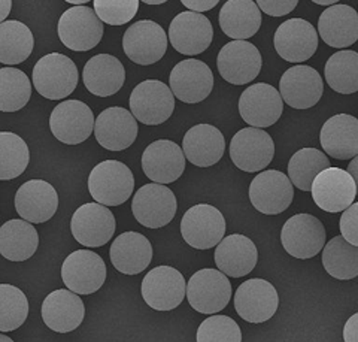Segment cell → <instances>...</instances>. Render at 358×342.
Returning a JSON list of instances; mask_svg holds the SVG:
<instances>
[{
  "label": "cell",
  "instance_id": "obj_1",
  "mask_svg": "<svg viewBox=\"0 0 358 342\" xmlns=\"http://www.w3.org/2000/svg\"><path fill=\"white\" fill-rule=\"evenodd\" d=\"M31 80L41 96L50 101H62L73 93L80 73L72 59L62 52H51L38 60Z\"/></svg>",
  "mask_w": 358,
  "mask_h": 342
},
{
  "label": "cell",
  "instance_id": "obj_2",
  "mask_svg": "<svg viewBox=\"0 0 358 342\" xmlns=\"http://www.w3.org/2000/svg\"><path fill=\"white\" fill-rule=\"evenodd\" d=\"M88 190L97 204L118 206L130 199L134 190V176L124 163L105 160L90 172Z\"/></svg>",
  "mask_w": 358,
  "mask_h": 342
},
{
  "label": "cell",
  "instance_id": "obj_3",
  "mask_svg": "<svg viewBox=\"0 0 358 342\" xmlns=\"http://www.w3.org/2000/svg\"><path fill=\"white\" fill-rule=\"evenodd\" d=\"M103 23L93 8L73 6L62 14L57 26L63 45L72 51H90L97 47L103 36Z\"/></svg>",
  "mask_w": 358,
  "mask_h": 342
},
{
  "label": "cell",
  "instance_id": "obj_4",
  "mask_svg": "<svg viewBox=\"0 0 358 342\" xmlns=\"http://www.w3.org/2000/svg\"><path fill=\"white\" fill-rule=\"evenodd\" d=\"M131 115L147 126H159L171 118L175 97L169 87L159 80H147L133 88L130 94Z\"/></svg>",
  "mask_w": 358,
  "mask_h": 342
},
{
  "label": "cell",
  "instance_id": "obj_5",
  "mask_svg": "<svg viewBox=\"0 0 358 342\" xmlns=\"http://www.w3.org/2000/svg\"><path fill=\"white\" fill-rule=\"evenodd\" d=\"M187 299L193 310L201 314L222 311L231 299V284L221 271L200 269L187 284Z\"/></svg>",
  "mask_w": 358,
  "mask_h": 342
},
{
  "label": "cell",
  "instance_id": "obj_6",
  "mask_svg": "<svg viewBox=\"0 0 358 342\" xmlns=\"http://www.w3.org/2000/svg\"><path fill=\"white\" fill-rule=\"evenodd\" d=\"M226 220L220 209L208 204L192 206L181 220L184 241L197 250L217 247L226 235Z\"/></svg>",
  "mask_w": 358,
  "mask_h": 342
},
{
  "label": "cell",
  "instance_id": "obj_7",
  "mask_svg": "<svg viewBox=\"0 0 358 342\" xmlns=\"http://www.w3.org/2000/svg\"><path fill=\"white\" fill-rule=\"evenodd\" d=\"M178 209L173 192L164 184H145L131 202V213L143 227L160 229L169 225Z\"/></svg>",
  "mask_w": 358,
  "mask_h": 342
},
{
  "label": "cell",
  "instance_id": "obj_8",
  "mask_svg": "<svg viewBox=\"0 0 358 342\" xmlns=\"http://www.w3.org/2000/svg\"><path fill=\"white\" fill-rule=\"evenodd\" d=\"M275 156L272 136L263 129L245 127L230 142V159L245 172H259L267 168Z\"/></svg>",
  "mask_w": 358,
  "mask_h": 342
},
{
  "label": "cell",
  "instance_id": "obj_9",
  "mask_svg": "<svg viewBox=\"0 0 358 342\" xmlns=\"http://www.w3.org/2000/svg\"><path fill=\"white\" fill-rule=\"evenodd\" d=\"M312 199L326 213H343L357 197V187L348 171L327 168L320 172L310 187Z\"/></svg>",
  "mask_w": 358,
  "mask_h": 342
},
{
  "label": "cell",
  "instance_id": "obj_10",
  "mask_svg": "<svg viewBox=\"0 0 358 342\" xmlns=\"http://www.w3.org/2000/svg\"><path fill=\"white\" fill-rule=\"evenodd\" d=\"M281 242L289 256L301 260L312 259L326 245V229L317 217L297 214L285 222Z\"/></svg>",
  "mask_w": 358,
  "mask_h": 342
},
{
  "label": "cell",
  "instance_id": "obj_11",
  "mask_svg": "<svg viewBox=\"0 0 358 342\" xmlns=\"http://www.w3.org/2000/svg\"><path fill=\"white\" fill-rule=\"evenodd\" d=\"M117 223L110 209L102 204H84L75 211L71 220L73 238L88 248L102 247L115 234Z\"/></svg>",
  "mask_w": 358,
  "mask_h": 342
},
{
  "label": "cell",
  "instance_id": "obj_12",
  "mask_svg": "<svg viewBox=\"0 0 358 342\" xmlns=\"http://www.w3.org/2000/svg\"><path fill=\"white\" fill-rule=\"evenodd\" d=\"M122 50L136 64L150 66L160 62L167 51V35L160 24L151 20L133 23L122 36Z\"/></svg>",
  "mask_w": 358,
  "mask_h": 342
},
{
  "label": "cell",
  "instance_id": "obj_13",
  "mask_svg": "<svg viewBox=\"0 0 358 342\" xmlns=\"http://www.w3.org/2000/svg\"><path fill=\"white\" fill-rule=\"evenodd\" d=\"M142 297L155 311H172L185 297L184 275L172 266H157L142 281Z\"/></svg>",
  "mask_w": 358,
  "mask_h": 342
},
{
  "label": "cell",
  "instance_id": "obj_14",
  "mask_svg": "<svg viewBox=\"0 0 358 342\" xmlns=\"http://www.w3.org/2000/svg\"><path fill=\"white\" fill-rule=\"evenodd\" d=\"M62 280L76 294L96 293L106 280V264L94 251H73L63 262Z\"/></svg>",
  "mask_w": 358,
  "mask_h": 342
},
{
  "label": "cell",
  "instance_id": "obj_15",
  "mask_svg": "<svg viewBox=\"0 0 358 342\" xmlns=\"http://www.w3.org/2000/svg\"><path fill=\"white\" fill-rule=\"evenodd\" d=\"M263 66L262 54L254 43L246 41H231L218 54L217 68L224 80L234 85L254 81Z\"/></svg>",
  "mask_w": 358,
  "mask_h": 342
},
{
  "label": "cell",
  "instance_id": "obj_16",
  "mask_svg": "<svg viewBox=\"0 0 358 342\" xmlns=\"http://www.w3.org/2000/svg\"><path fill=\"white\" fill-rule=\"evenodd\" d=\"M94 115L81 101H64L52 109L50 129L55 139L67 145H78L90 138L94 130Z\"/></svg>",
  "mask_w": 358,
  "mask_h": 342
},
{
  "label": "cell",
  "instance_id": "obj_17",
  "mask_svg": "<svg viewBox=\"0 0 358 342\" xmlns=\"http://www.w3.org/2000/svg\"><path fill=\"white\" fill-rule=\"evenodd\" d=\"M282 113L284 101L273 85L252 84L241 94L239 114L251 127H271L281 118Z\"/></svg>",
  "mask_w": 358,
  "mask_h": 342
},
{
  "label": "cell",
  "instance_id": "obj_18",
  "mask_svg": "<svg viewBox=\"0 0 358 342\" xmlns=\"http://www.w3.org/2000/svg\"><path fill=\"white\" fill-rule=\"evenodd\" d=\"M293 199V184L285 173L275 169L259 173L250 185V201L252 206L266 215L284 213Z\"/></svg>",
  "mask_w": 358,
  "mask_h": 342
},
{
  "label": "cell",
  "instance_id": "obj_19",
  "mask_svg": "<svg viewBox=\"0 0 358 342\" xmlns=\"http://www.w3.org/2000/svg\"><path fill=\"white\" fill-rule=\"evenodd\" d=\"M279 296L275 287L262 278H252L238 287L234 293L236 313L248 323H264L278 311Z\"/></svg>",
  "mask_w": 358,
  "mask_h": 342
},
{
  "label": "cell",
  "instance_id": "obj_20",
  "mask_svg": "<svg viewBox=\"0 0 358 342\" xmlns=\"http://www.w3.org/2000/svg\"><path fill=\"white\" fill-rule=\"evenodd\" d=\"M171 90L184 104H200L214 88V73L209 66L196 59L179 62L171 72Z\"/></svg>",
  "mask_w": 358,
  "mask_h": 342
},
{
  "label": "cell",
  "instance_id": "obj_21",
  "mask_svg": "<svg viewBox=\"0 0 358 342\" xmlns=\"http://www.w3.org/2000/svg\"><path fill=\"white\" fill-rule=\"evenodd\" d=\"M214 39V27L209 18L194 10L178 14L169 26L172 47L184 56H197L209 48Z\"/></svg>",
  "mask_w": 358,
  "mask_h": 342
},
{
  "label": "cell",
  "instance_id": "obj_22",
  "mask_svg": "<svg viewBox=\"0 0 358 342\" xmlns=\"http://www.w3.org/2000/svg\"><path fill=\"white\" fill-rule=\"evenodd\" d=\"M273 43L281 59L289 63H301L317 52L318 33L309 21L291 18L278 27Z\"/></svg>",
  "mask_w": 358,
  "mask_h": 342
},
{
  "label": "cell",
  "instance_id": "obj_23",
  "mask_svg": "<svg viewBox=\"0 0 358 342\" xmlns=\"http://www.w3.org/2000/svg\"><path fill=\"white\" fill-rule=\"evenodd\" d=\"M142 169L157 184L175 183L185 171L184 151L173 141H155L142 154Z\"/></svg>",
  "mask_w": 358,
  "mask_h": 342
},
{
  "label": "cell",
  "instance_id": "obj_24",
  "mask_svg": "<svg viewBox=\"0 0 358 342\" xmlns=\"http://www.w3.org/2000/svg\"><path fill=\"white\" fill-rule=\"evenodd\" d=\"M324 92L320 73L310 66L299 64L284 72L279 81V94L282 101L294 109L315 106Z\"/></svg>",
  "mask_w": 358,
  "mask_h": 342
},
{
  "label": "cell",
  "instance_id": "obj_25",
  "mask_svg": "<svg viewBox=\"0 0 358 342\" xmlns=\"http://www.w3.org/2000/svg\"><path fill=\"white\" fill-rule=\"evenodd\" d=\"M94 136L103 148L122 151L138 138V121L127 109L112 106L99 114L94 121Z\"/></svg>",
  "mask_w": 358,
  "mask_h": 342
},
{
  "label": "cell",
  "instance_id": "obj_26",
  "mask_svg": "<svg viewBox=\"0 0 358 342\" xmlns=\"http://www.w3.org/2000/svg\"><path fill=\"white\" fill-rule=\"evenodd\" d=\"M59 194L43 180H30L22 184L15 194L18 215L31 225L48 222L57 213Z\"/></svg>",
  "mask_w": 358,
  "mask_h": 342
},
{
  "label": "cell",
  "instance_id": "obj_27",
  "mask_svg": "<svg viewBox=\"0 0 358 342\" xmlns=\"http://www.w3.org/2000/svg\"><path fill=\"white\" fill-rule=\"evenodd\" d=\"M42 320L57 334H69L84 322L85 306L80 296L71 290H54L43 299Z\"/></svg>",
  "mask_w": 358,
  "mask_h": 342
},
{
  "label": "cell",
  "instance_id": "obj_28",
  "mask_svg": "<svg viewBox=\"0 0 358 342\" xmlns=\"http://www.w3.org/2000/svg\"><path fill=\"white\" fill-rule=\"evenodd\" d=\"M185 159L197 168L217 164L226 151V139L221 131L210 124H197L189 129L182 139Z\"/></svg>",
  "mask_w": 358,
  "mask_h": 342
},
{
  "label": "cell",
  "instance_id": "obj_29",
  "mask_svg": "<svg viewBox=\"0 0 358 342\" xmlns=\"http://www.w3.org/2000/svg\"><path fill=\"white\" fill-rule=\"evenodd\" d=\"M259 260V251L254 242L245 235L234 234L222 238L215 250V264L231 278L248 275Z\"/></svg>",
  "mask_w": 358,
  "mask_h": 342
},
{
  "label": "cell",
  "instance_id": "obj_30",
  "mask_svg": "<svg viewBox=\"0 0 358 342\" xmlns=\"http://www.w3.org/2000/svg\"><path fill=\"white\" fill-rule=\"evenodd\" d=\"M114 268L124 275H138L150 266L152 245L147 236L138 231H124L114 239L109 250Z\"/></svg>",
  "mask_w": 358,
  "mask_h": 342
},
{
  "label": "cell",
  "instance_id": "obj_31",
  "mask_svg": "<svg viewBox=\"0 0 358 342\" xmlns=\"http://www.w3.org/2000/svg\"><path fill=\"white\" fill-rule=\"evenodd\" d=\"M320 142L333 159H354L358 156V120L350 114L333 115L324 123Z\"/></svg>",
  "mask_w": 358,
  "mask_h": 342
},
{
  "label": "cell",
  "instance_id": "obj_32",
  "mask_svg": "<svg viewBox=\"0 0 358 342\" xmlns=\"http://www.w3.org/2000/svg\"><path fill=\"white\" fill-rule=\"evenodd\" d=\"M83 81L92 94L108 97L118 93L124 85L126 69L122 63L110 54H97L85 63Z\"/></svg>",
  "mask_w": 358,
  "mask_h": 342
},
{
  "label": "cell",
  "instance_id": "obj_33",
  "mask_svg": "<svg viewBox=\"0 0 358 342\" xmlns=\"http://www.w3.org/2000/svg\"><path fill=\"white\" fill-rule=\"evenodd\" d=\"M318 31L329 47H350L358 41V13L350 5H331L321 14Z\"/></svg>",
  "mask_w": 358,
  "mask_h": 342
},
{
  "label": "cell",
  "instance_id": "obj_34",
  "mask_svg": "<svg viewBox=\"0 0 358 342\" xmlns=\"http://www.w3.org/2000/svg\"><path fill=\"white\" fill-rule=\"evenodd\" d=\"M220 27L233 41H246L260 30L262 10L252 0H227L220 10Z\"/></svg>",
  "mask_w": 358,
  "mask_h": 342
},
{
  "label": "cell",
  "instance_id": "obj_35",
  "mask_svg": "<svg viewBox=\"0 0 358 342\" xmlns=\"http://www.w3.org/2000/svg\"><path fill=\"white\" fill-rule=\"evenodd\" d=\"M38 245V230L26 220H9L0 227V255L10 262L29 260Z\"/></svg>",
  "mask_w": 358,
  "mask_h": 342
},
{
  "label": "cell",
  "instance_id": "obj_36",
  "mask_svg": "<svg viewBox=\"0 0 358 342\" xmlns=\"http://www.w3.org/2000/svg\"><path fill=\"white\" fill-rule=\"evenodd\" d=\"M33 47L35 38L24 23L17 20L0 23V63L20 64L30 57Z\"/></svg>",
  "mask_w": 358,
  "mask_h": 342
},
{
  "label": "cell",
  "instance_id": "obj_37",
  "mask_svg": "<svg viewBox=\"0 0 358 342\" xmlns=\"http://www.w3.org/2000/svg\"><path fill=\"white\" fill-rule=\"evenodd\" d=\"M322 264L336 280H352L358 277V247L350 244L343 236H334L322 248Z\"/></svg>",
  "mask_w": 358,
  "mask_h": 342
},
{
  "label": "cell",
  "instance_id": "obj_38",
  "mask_svg": "<svg viewBox=\"0 0 358 342\" xmlns=\"http://www.w3.org/2000/svg\"><path fill=\"white\" fill-rule=\"evenodd\" d=\"M327 84L336 93L352 94L358 92V52L343 50L333 54L324 68Z\"/></svg>",
  "mask_w": 358,
  "mask_h": 342
},
{
  "label": "cell",
  "instance_id": "obj_39",
  "mask_svg": "<svg viewBox=\"0 0 358 342\" xmlns=\"http://www.w3.org/2000/svg\"><path fill=\"white\" fill-rule=\"evenodd\" d=\"M330 168V160L317 148L299 150L288 163V178L301 192H310L315 176Z\"/></svg>",
  "mask_w": 358,
  "mask_h": 342
},
{
  "label": "cell",
  "instance_id": "obj_40",
  "mask_svg": "<svg viewBox=\"0 0 358 342\" xmlns=\"http://www.w3.org/2000/svg\"><path fill=\"white\" fill-rule=\"evenodd\" d=\"M31 97V84L27 75L15 68H0V111L17 113Z\"/></svg>",
  "mask_w": 358,
  "mask_h": 342
},
{
  "label": "cell",
  "instance_id": "obj_41",
  "mask_svg": "<svg viewBox=\"0 0 358 342\" xmlns=\"http://www.w3.org/2000/svg\"><path fill=\"white\" fill-rule=\"evenodd\" d=\"M30 162L26 141L13 131H0V181L18 178Z\"/></svg>",
  "mask_w": 358,
  "mask_h": 342
},
{
  "label": "cell",
  "instance_id": "obj_42",
  "mask_svg": "<svg viewBox=\"0 0 358 342\" xmlns=\"http://www.w3.org/2000/svg\"><path fill=\"white\" fill-rule=\"evenodd\" d=\"M29 301L18 287L0 284V332H13L24 325Z\"/></svg>",
  "mask_w": 358,
  "mask_h": 342
},
{
  "label": "cell",
  "instance_id": "obj_43",
  "mask_svg": "<svg viewBox=\"0 0 358 342\" xmlns=\"http://www.w3.org/2000/svg\"><path fill=\"white\" fill-rule=\"evenodd\" d=\"M197 342H242L239 325L227 315H212L197 329Z\"/></svg>",
  "mask_w": 358,
  "mask_h": 342
},
{
  "label": "cell",
  "instance_id": "obj_44",
  "mask_svg": "<svg viewBox=\"0 0 358 342\" xmlns=\"http://www.w3.org/2000/svg\"><path fill=\"white\" fill-rule=\"evenodd\" d=\"M93 2L99 20L110 26L129 23L139 9V0H93Z\"/></svg>",
  "mask_w": 358,
  "mask_h": 342
},
{
  "label": "cell",
  "instance_id": "obj_45",
  "mask_svg": "<svg viewBox=\"0 0 358 342\" xmlns=\"http://www.w3.org/2000/svg\"><path fill=\"white\" fill-rule=\"evenodd\" d=\"M339 229L346 242L358 247V202L345 209L341 215Z\"/></svg>",
  "mask_w": 358,
  "mask_h": 342
},
{
  "label": "cell",
  "instance_id": "obj_46",
  "mask_svg": "<svg viewBox=\"0 0 358 342\" xmlns=\"http://www.w3.org/2000/svg\"><path fill=\"white\" fill-rule=\"evenodd\" d=\"M299 0H257V6L271 17H284L293 13Z\"/></svg>",
  "mask_w": 358,
  "mask_h": 342
},
{
  "label": "cell",
  "instance_id": "obj_47",
  "mask_svg": "<svg viewBox=\"0 0 358 342\" xmlns=\"http://www.w3.org/2000/svg\"><path fill=\"white\" fill-rule=\"evenodd\" d=\"M182 5L194 13H205V10L214 9L220 0H181Z\"/></svg>",
  "mask_w": 358,
  "mask_h": 342
},
{
  "label": "cell",
  "instance_id": "obj_48",
  "mask_svg": "<svg viewBox=\"0 0 358 342\" xmlns=\"http://www.w3.org/2000/svg\"><path fill=\"white\" fill-rule=\"evenodd\" d=\"M343 341L345 342H358V313L348 318L343 327Z\"/></svg>",
  "mask_w": 358,
  "mask_h": 342
},
{
  "label": "cell",
  "instance_id": "obj_49",
  "mask_svg": "<svg viewBox=\"0 0 358 342\" xmlns=\"http://www.w3.org/2000/svg\"><path fill=\"white\" fill-rule=\"evenodd\" d=\"M10 9H13V0H0V23L8 18Z\"/></svg>",
  "mask_w": 358,
  "mask_h": 342
},
{
  "label": "cell",
  "instance_id": "obj_50",
  "mask_svg": "<svg viewBox=\"0 0 358 342\" xmlns=\"http://www.w3.org/2000/svg\"><path fill=\"white\" fill-rule=\"evenodd\" d=\"M348 173L352 176V180L357 187V196H358V156H355L351 163L348 164Z\"/></svg>",
  "mask_w": 358,
  "mask_h": 342
},
{
  "label": "cell",
  "instance_id": "obj_51",
  "mask_svg": "<svg viewBox=\"0 0 358 342\" xmlns=\"http://www.w3.org/2000/svg\"><path fill=\"white\" fill-rule=\"evenodd\" d=\"M312 2L317 3V5H321V6H331L334 3L341 2V0H312Z\"/></svg>",
  "mask_w": 358,
  "mask_h": 342
},
{
  "label": "cell",
  "instance_id": "obj_52",
  "mask_svg": "<svg viewBox=\"0 0 358 342\" xmlns=\"http://www.w3.org/2000/svg\"><path fill=\"white\" fill-rule=\"evenodd\" d=\"M64 2L71 3V5H76V6H80V5H85V3H88L90 0H64Z\"/></svg>",
  "mask_w": 358,
  "mask_h": 342
},
{
  "label": "cell",
  "instance_id": "obj_53",
  "mask_svg": "<svg viewBox=\"0 0 358 342\" xmlns=\"http://www.w3.org/2000/svg\"><path fill=\"white\" fill-rule=\"evenodd\" d=\"M142 2L147 5H163L167 2V0H142Z\"/></svg>",
  "mask_w": 358,
  "mask_h": 342
},
{
  "label": "cell",
  "instance_id": "obj_54",
  "mask_svg": "<svg viewBox=\"0 0 358 342\" xmlns=\"http://www.w3.org/2000/svg\"><path fill=\"white\" fill-rule=\"evenodd\" d=\"M0 342H14V341L10 339L9 336H6V335H0Z\"/></svg>",
  "mask_w": 358,
  "mask_h": 342
}]
</instances>
